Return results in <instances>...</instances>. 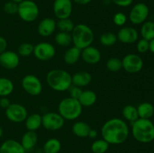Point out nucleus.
I'll return each instance as SVG.
<instances>
[{"mask_svg":"<svg viewBox=\"0 0 154 153\" xmlns=\"http://www.w3.org/2000/svg\"><path fill=\"white\" fill-rule=\"evenodd\" d=\"M3 9H4V11L7 14L9 15H14L17 14L18 10V4L14 2L8 1L7 2L5 3L4 6H3Z\"/></svg>","mask_w":154,"mask_h":153,"instance_id":"36","label":"nucleus"},{"mask_svg":"<svg viewBox=\"0 0 154 153\" xmlns=\"http://www.w3.org/2000/svg\"><path fill=\"white\" fill-rule=\"evenodd\" d=\"M136 48L138 52H140V53H145L147 51H149V40L144 38L140 39L137 42Z\"/></svg>","mask_w":154,"mask_h":153,"instance_id":"38","label":"nucleus"},{"mask_svg":"<svg viewBox=\"0 0 154 153\" xmlns=\"http://www.w3.org/2000/svg\"><path fill=\"white\" fill-rule=\"evenodd\" d=\"M71 34L74 46L81 50L91 46L94 40L93 31L86 24L79 23L75 26Z\"/></svg>","mask_w":154,"mask_h":153,"instance_id":"4","label":"nucleus"},{"mask_svg":"<svg viewBox=\"0 0 154 153\" xmlns=\"http://www.w3.org/2000/svg\"><path fill=\"white\" fill-rule=\"evenodd\" d=\"M11 1L17 3V4H20V3L21 2L23 1V0H11Z\"/></svg>","mask_w":154,"mask_h":153,"instance_id":"47","label":"nucleus"},{"mask_svg":"<svg viewBox=\"0 0 154 153\" xmlns=\"http://www.w3.org/2000/svg\"><path fill=\"white\" fill-rule=\"evenodd\" d=\"M90 130H91V127L85 122H76L72 125V132L75 136H78V137H87Z\"/></svg>","mask_w":154,"mask_h":153,"instance_id":"23","label":"nucleus"},{"mask_svg":"<svg viewBox=\"0 0 154 153\" xmlns=\"http://www.w3.org/2000/svg\"><path fill=\"white\" fill-rule=\"evenodd\" d=\"M97 136H98L97 130L91 128V130H90V133H89V135H88L89 137L92 138V139H95V138H96Z\"/></svg>","mask_w":154,"mask_h":153,"instance_id":"44","label":"nucleus"},{"mask_svg":"<svg viewBox=\"0 0 154 153\" xmlns=\"http://www.w3.org/2000/svg\"><path fill=\"white\" fill-rule=\"evenodd\" d=\"M11 101L8 97H2L0 98V106L3 109H6L11 104Z\"/></svg>","mask_w":154,"mask_h":153,"instance_id":"41","label":"nucleus"},{"mask_svg":"<svg viewBox=\"0 0 154 153\" xmlns=\"http://www.w3.org/2000/svg\"><path fill=\"white\" fill-rule=\"evenodd\" d=\"M72 10V0H55L53 4L54 13L59 20L70 17Z\"/></svg>","mask_w":154,"mask_h":153,"instance_id":"13","label":"nucleus"},{"mask_svg":"<svg viewBox=\"0 0 154 153\" xmlns=\"http://www.w3.org/2000/svg\"><path fill=\"white\" fill-rule=\"evenodd\" d=\"M83 106L78 99L68 97L59 103L58 112L65 120L74 121L82 114Z\"/></svg>","mask_w":154,"mask_h":153,"instance_id":"5","label":"nucleus"},{"mask_svg":"<svg viewBox=\"0 0 154 153\" xmlns=\"http://www.w3.org/2000/svg\"><path fill=\"white\" fill-rule=\"evenodd\" d=\"M83 61L89 64H95L99 62L102 54L99 49L93 46H89L81 50V56Z\"/></svg>","mask_w":154,"mask_h":153,"instance_id":"16","label":"nucleus"},{"mask_svg":"<svg viewBox=\"0 0 154 153\" xmlns=\"http://www.w3.org/2000/svg\"><path fill=\"white\" fill-rule=\"evenodd\" d=\"M8 46V43L6 39L2 36H0V54L6 50Z\"/></svg>","mask_w":154,"mask_h":153,"instance_id":"42","label":"nucleus"},{"mask_svg":"<svg viewBox=\"0 0 154 153\" xmlns=\"http://www.w3.org/2000/svg\"><path fill=\"white\" fill-rule=\"evenodd\" d=\"M154 141V140H153ZM153 148H154V142H153Z\"/></svg>","mask_w":154,"mask_h":153,"instance_id":"48","label":"nucleus"},{"mask_svg":"<svg viewBox=\"0 0 154 153\" xmlns=\"http://www.w3.org/2000/svg\"><path fill=\"white\" fill-rule=\"evenodd\" d=\"M143 66L144 62L141 57L137 54H127L122 59V67L128 73H138L143 68Z\"/></svg>","mask_w":154,"mask_h":153,"instance_id":"11","label":"nucleus"},{"mask_svg":"<svg viewBox=\"0 0 154 153\" xmlns=\"http://www.w3.org/2000/svg\"><path fill=\"white\" fill-rule=\"evenodd\" d=\"M48 86L53 90L60 92L68 91L72 86V75L63 69H53L46 76Z\"/></svg>","mask_w":154,"mask_h":153,"instance_id":"2","label":"nucleus"},{"mask_svg":"<svg viewBox=\"0 0 154 153\" xmlns=\"http://www.w3.org/2000/svg\"><path fill=\"white\" fill-rule=\"evenodd\" d=\"M33 51H34V45L32 44L31 43L25 42V43L21 44L18 46L17 53L20 56L26 57L33 54Z\"/></svg>","mask_w":154,"mask_h":153,"instance_id":"35","label":"nucleus"},{"mask_svg":"<svg viewBox=\"0 0 154 153\" xmlns=\"http://www.w3.org/2000/svg\"><path fill=\"white\" fill-rule=\"evenodd\" d=\"M66 120L59 112H48L42 116V125L46 130L56 131L64 126Z\"/></svg>","mask_w":154,"mask_h":153,"instance_id":"7","label":"nucleus"},{"mask_svg":"<svg viewBox=\"0 0 154 153\" xmlns=\"http://www.w3.org/2000/svg\"><path fill=\"white\" fill-rule=\"evenodd\" d=\"M81 56V50L73 46L69 48L63 56L64 62L69 65H72L78 62Z\"/></svg>","mask_w":154,"mask_h":153,"instance_id":"21","label":"nucleus"},{"mask_svg":"<svg viewBox=\"0 0 154 153\" xmlns=\"http://www.w3.org/2000/svg\"><path fill=\"white\" fill-rule=\"evenodd\" d=\"M106 67L111 72H118L123 68L122 67V59L117 57H111L107 61Z\"/></svg>","mask_w":154,"mask_h":153,"instance_id":"34","label":"nucleus"},{"mask_svg":"<svg viewBox=\"0 0 154 153\" xmlns=\"http://www.w3.org/2000/svg\"><path fill=\"white\" fill-rule=\"evenodd\" d=\"M74 22L70 18H66V19L59 20L58 22H57V28L60 29V32H64L71 33L75 27Z\"/></svg>","mask_w":154,"mask_h":153,"instance_id":"33","label":"nucleus"},{"mask_svg":"<svg viewBox=\"0 0 154 153\" xmlns=\"http://www.w3.org/2000/svg\"><path fill=\"white\" fill-rule=\"evenodd\" d=\"M101 134L102 139L110 145L122 144L126 142L129 137V126L122 118H110L102 126Z\"/></svg>","mask_w":154,"mask_h":153,"instance_id":"1","label":"nucleus"},{"mask_svg":"<svg viewBox=\"0 0 154 153\" xmlns=\"http://www.w3.org/2000/svg\"><path fill=\"white\" fill-rule=\"evenodd\" d=\"M55 41L61 46H69L72 44V38L71 33L59 32L55 35Z\"/></svg>","mask_w":154,"mask_h":153,"instance_id":"30","label":"nucleus"},{"mask_svg":"<svg viewBox=\"0 0 154 153\" xmlns=\"http://www.w3.org/2000/svg\"><path fill=\"white\" fill-rule=\"evenodd\" d=\"M149 12V8L145 3H137L132 8L129 12V20L134 25H140L147 20Z\"/></svg>","mask_w":154,"mask_h":153,"instance_id":"9","label":"nucleus"},{"mask_svg":"<svg viewBox=\"0 0 154 153\" xmlns=\"http://www.w3.org/2000/svg\"><path fill=\"white\" fill-rule=\"evenodd\" d=\"M21 85L24 91L32 96H37L42 93V83L39 78L34 74H27L23 76Z\"/></svg>","mask_w":154,"mask_h":153,"instance_id":"8","label":"nucleus"},{"mask_svg":"<svg viewBox=\"0 0 154 153\" xmlns=\"http://www.w3.org/2000/svg\"><path fill=\"white\" fill-rule=\"evenodd\" d=\"M25 126L27 130L35 131L42 125V116L38 113H33L26 118Z\"/></svg>","mask_w":154,"mask_h":153,"instance_id":"22","label":"nucleus"},{"mask_svg":"<svg viewBox=\"0 0 154 153\" xmlns=\"http://www.w3.org/2000/svg\"><path fill=\"white\" fill-rule=\"evenodd\" d=\"M20 64V56L12 50H5L0 54V65L8 70L14 69Z\"/></svg>","mask_w":154,"mask_h":153,"instance_id":"14","label":"nucleus"},{"mask_svg":"<svg viewBox=\"0 0 154 153\" xmlns=\"http://www.w3.org/2000/svg\"><path fill=\"white\" fill-rule=\"evenodd\" d=\"M75 3L80 5H86L92 2V0H73Z\"/></svg>","mask_w":154,"mask_h":153,"instance_id":"43","label":"nucleus"},{"mask_svg":"<svg viewBox=\"0 0 154 153\" xmlns=\"http://www.w3.org/2000/svg\"><path fill=\"white\" fill-rule=\"evenodd\" d=\"M33 54L40 61H49L55 56L56 49L49 42H40L34 46Z\"/></svg>","mask_w":154,"mask_h":153,"instance_id":"12","label":"nucleus"},{"mask_svg":"<svg viewBox=\"0 0 154 153\" xmlns=\"http://www.w3.org/2000/svg\"><path fill=\"white\" fill-rule=\"evenodd\" d=\"M62 145L57 138H50L43 146L44 153H59L61 150Z\"/></svg>","mask_w":154,"mask_h":153,"instance_id":"27","label":"nucleus"},{"mask_svg":"<svg viewBox=\"0 0 154 153\" xmlns=\"http://www.w3.org/2000/svg\"><path fill=\"white\" fill-rule=\"evenodd\" d=\"M110 144L105 140H96L92 143L91 151L93 153H105L109 148Z\"/></svg>","mask_w":154,"mask_h":153,"instance_id":"32","label":"nucleus"},{"mask_svg":"<svg viewBox=\"0 0 154 153\" xmlns=\"http://www.w3.org/2000/svg\"><path fill=\"white\" fill-rule=\"evenodd\" d=\"M140 32L142 38L149 41L151 40L154 38V22L152 21H145L142 23Z\"/></svg>","mask_w":154,"mask_h":153,"instance_id":"29","label":"nucleus"},{"mask_svg":"<svg viewBox=\"0 0 154 153\" xmlns=\"http://www.w3.org/2000/svg\"><path fill=\"white\" fill-rule=\"evenodd\" d=\"M122 114H123V118L127 121L130 122L131 123L134 122L139 118L137 107L133 105L128 104L125 106L122 110Z\"/></svg>","mask_w":154,"mask_h":153,"instance_id":"28","label":"nucleus"},{"mask_svg":"<svg viewBox=\"0 0 154 153\" xmlns=\"http://www.w3.org/2000/svg\"><path fill=\"white\" fill-rule=\"evenodd\" d=\"M5 116L9 121L14 123H21L28 116L27 110L20 104H11L5 109Z\"/></svg>","mask_w":154,"mask_h":153,"instance_id":"10","label":"nucleus"},{"mask_svg":"<svg viewBox=\"0 0 154 153\" xmlns=\"http://www.w3.org/2000/svg\"><path fill=\"white\" fill-rule=\"evenodd\" d=\"M3 134H4V130H3L2 128L0 127V139H1L2 137L3 136Z\"/></svg>","mask_w":154,"mask_h":153,"instance_id":"46","label":"nucleus"},{"mask_svg":"<svg viewBox=\"0 0 154 153\" xmlns=\"http://www.w3.org/2000/svg\"><path fill=\"white\" fill-rule=\"evenodd\" d=\"M78 100L83 107H89L95 104L97 100V95L96 92L92 90H85L82 92Z\"/></svg>","mask_w":154,"mask_h":153,"instance_id":"24","label":"nucleus"},{"mask_svg":"<svg viewBox=\"0 0 154 153\" xmlns=\"http://www.w3.org/2000/svg\"><path fill=\"white\" fill-rule=\"evenodd\" d=\"M39 13L38 6L32 0H23L18 4L17 14L24 22H34L38 17Z\"/></svg>","mask_w":154,"mask_h":153,"instance_id":"6","label":"nucleus"},{"mask_svg":"<svg viewBox=\"0 0 154 153\" xmlns=\"http://www.w3.org/2000/svg\"><path fill=\"white\" fill-rule=\"evenodd\" d=\"M111 1L116 5L122 8L129 7L133 2V0H111Z\"/></svg>","mask_w":154,"mask_h":153,"instance_id":"40","label":"nucleus"},{"mask_svg":"<svg viewBox=\"0 0 154 153\" xmlns=\"http://www.w3.org/2000/svg\"><path fill=\"white\" fill-rule=\"evenodd\" d=\"M57 28V22L51 17L44 18L40 21L37 27L38 33L42 37H49L55 32Z\"/></svg>","mask_w":154,"mask_h":153,"instance_id":"17","label":"nucleus"},{"mask_svg":"<svg viewBox=\"0 0 154 153\" xmlns=\"http://www.w3.org/2000/svg\"><path fill=\"white\" fill-rule=\"evenodd\" d=\"M137 110L140 118L150 119L154 114V106L149 102H143L137 106Z\"/></svg>","mask_w":154,"mask_h":153,"instance_id":"25","label":"nucleus"},{"mask_svg":"<svg viewBox=\"0 0 154 153\" xmlns=\"http://www.w3.org/2000/svg\"><path fill=\"white\" fill-rule=\"evenodd\" d=\"M132 134L135 140L148 143L154 140V124L150 119L138 118L132 123Z\"/></svg>","mask_w":154,"mask_h":153,"instance_id":"3","label":"nucleus"},{"mask_svg":"<svg viewBox=\"0 0 154 153\" xmlns=\"http://www.w3.org/2000/svg\"><path fill=\"white\" fill-rule=\"evenodd\" d=\"M68 91L69 92L71 98H73L78 99V98H79L80 96H81V93H82L83 90L82 88H80V87L72 85Z\"/></svg>","mask_w":154,"mask_h":153,"instance_id":"39","label":"nucleus"},{"mask_svg":"<svg viewBox=\"0 0 154 153\" xmlns=\"http://www.w3.org/2000/svg\"><path fill=\"white\" fill-rule=\"evenodd\" d=\"M0 153H26V150L20 142L8 139L5 140L0 146Z\"/></svg>","mask_w":154,"mask_h":153,"instance_id":"18","label":"nucleus"},{"mask_svg":"<svg viewBox=\"0 0 154 153\" xmlns=\"http://www.w3.org/2000/svg\"><path fill=\"white\" fill-rule=\"evenodd\" d=\"M14 85L11 80L7 77H0V97H8L13 92Z\"/></svg>","mask_w":154,"mask_h":153,"instance_id":"26","label":"nucleus"},{"mask_svg":"<svg viewBox=\"0 0 154 153\" xmlns=\"http://www.w3.org/2000/svg\"><path fill=\"white\" fill-rule=\"evenodd\" d=\"M72 85L83 88L91 82L92 75L86 70H80L72 76Z\"/></svg>","mask_w":154,"mask_h":153,"instance_id":"19","label":"nucleus"},{"mask_svg":"<svg viewBox=\"0 0 154 153\" xmlns=\"http://www.w3.org/2000/svg\"><path fill=\"white\" fill-rule=\"evenodd\" d=\"M149 50L154 54V38L149 41Z\"/></svg>","mask_w":154,"mask_h":153,"instance_id":"45","label":"nucleus"},{"mask_svg":"<svg viewBox=\"0 0 154 153\" xmlns=\"http://www.w3.org/2000/svg\"><path fill=\"white\" fill-rule=\"evenodd\" d=\"M138 31L133 27L124 26L122 27L117 34V40L126 44H134L138 40Z\"/></svg>","mask_w":154,"mask_h":153,"instance_id":"15","label":"nucleus"},{"mask_svg":"<svg viewBox=\"0 0 154 153\" xmlns=\"http://www.w3.org/2000/svg\"><path fill=\"white\" fill-rule=\"evenodd\" d=\"M99 40L103 46H107V47L111 46L115 44L116 42L117 41V34H114V32H104L103 34H101Z\"/></svg>","mask_w":154,"mask_h":153,"instance_id":"31","label":"nucleus"},{"mask_svg":"<svg viewBox=\"0 0 154 153\" xmlns=\"http://www.w3.org/2000/svg\"><path fill=\"white\" fill-rule=\"evenodd\" d=\"M127 21V16L123 12H117L113 16V22L117 26H123Z\"/></svg>","mask_w":154,"mask_h":153,"instance_id":"37","label":"nucleus"},{"mask_svg":"<svg viewBox=\"0 0 154 153\" xmlns=\"http://www.w3.org/2000/svg\"><path fill=\"white\" fill-rule=\"evenodd\" d=\"M38 142V134L35 131L27 130L23 134L21 138V145L26 152L30 151L36 146Z\"/></svg>","mask_w":154,"mask_h":153,"instance_id":"20","label":"nucleus"}]
</instances>
